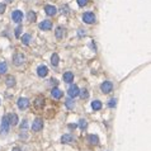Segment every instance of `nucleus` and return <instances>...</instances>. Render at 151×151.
I'll return each mask as SVG.
<instances>
[{
  "label": "nucleus",
  "mask_w": 151,
  "mask_h": 151,
  "mask_svg": "<svg viewBox=\"0 0 151 151\" xmlns=\"http://www.w3.org/2000/svg\"><path fill=\"white\" fill-rule=\"evenodd\" d=\"M11 19H13V22H15L19 24V23L23 20V13L20 10H14L13 13H11Z\"/></svg>",
  "instance_id": "obj_8"
},
{
  "label": "nucleus",
  "mask_w": 151,
  "mask_h": 151,
  "mask_svg": "<svg viewBox=\"0 0 151 151\" xmlns=\"http://www.w3.org/2000/svg\"><path fill=\"white\" fill-rule=\"evenodd\" d=\"M91 108H93L94 111H100V109H102V102H100V100H94V102H91Z\"/></svg>",
  "instance_id": "obj_20"
},
{
  "label": "nucleus",
  "mask_w": 151,
  "mask_h": 151,
  "mask_svg": "<svg viewBox=\"0 0 151 151\" xmlns=\"http://www.w3.org/2000/svg\"><path fill=\"white\" fill-rule=\"evenodd\" d=\"M47 74H48V67L46 65H41V66L37 67V75L40 78H46Z\"/></svg>",
  "instance_id": "obj_9"
},
{
  "label": "nucleus",
  "mask_w": 151,
  "mask_h": 151,
  "mask_svg": "<svg viewBox=\"0 0 151 151\" xmlns=\"http://www.w3.org/2000/svg\"><path fill=\"white\" fill-rule=\"evenodd\" d=\"M31 34H23L22 36V43L24 44V46H28L29 42H31Z\"/></svg>",
  "instance_id": "obj_23"
},
{
  "label": "nucleus",
  "mask_w": 151,
  "mask_h": 151,
  "mask_svg": "<svg viewBox=\"0 0 151 151\" xmlns=\"http://www.w3.org/2000/svg\"><path fill=\"white\" fill-rule=\"evenodd\" d=\"M62 94H64V93H62L58 88H53L51 90V95H52L53 99H60V98L62 97Z\"/></svg>",
  "instance_id": "obj_14"
},
{
  "label": "nucleus",
  "mask_w": 151,
  "mask_h": 151,
  "mask_svg": "<svg viewBox=\"0 0 151 151\" xmlns=\"http://www.w3.org/2000/svg\"><path fill=\"white\" fill-rule=\"evenodd\" d=\"M58 61H60V57H58V55H57V53H53V55L51 56V65H52V66H57Z\"/></svg>",
  "instance_id": "obj_22"
},
{
  "label": "nucleus",
  "mask_w": 151,
  "mask_h": 151,
  "mask_svg": "<svg viewBox=\"0 0 151 151\" xmlns=\"http://www.w3.org/2000/svg\"><path fill=\"white\" fill-rule=\"evenodd\" d=\"M76 127H78V124H72V123L69 124V128H70V130H75Z\"/></svg>",
  "instance_id": "obj_34"
},
{
  "label": "nucleus",
  "mask_w": 151,
  "mask_h": 151,
  "mask_svg": "<svg viewBox=\"0 0 151 151\" xmlns=\"http://www.w3.org/2000/svg\"><path fill=\"white\" fill-rule=\"evenodd\" d=\"M40 29H42V31H50V29L52 28V22L51 20H43V22L40 23Z\"/></svg>",
  "instance_id": "obj_11"
},
{
  "label": "nucleus",
  "mask_w": 151,
  "mask_h": 151,
  "mask_svg": "<svg viewBox=\"0 0 151 151\" xmlns=\"http://www.w3.org/2000/svg\"><path fill=\"white\" fill-rule=\"evenodd\" d=\"M79 127H80L81 130H85V128L88 127V122H87L85 119H80V121H79Z\"/></svg>",
  "instance_id": "obj_28"
},
{
  "label": "nucleus",
  "mask_w": 151,
  "mask_h": 151,
  "mask_svg": "<svg viewBox=\"0 0 151 151\" xmlns=\"http://www.w3.org/2000/svg\"><path fill=\"white\" fill-rule=\"evenodd\" d=\"M43 119L42 118H36L33 121V124H32V130H33L34 132H40L41 130H43Z\"/></svg>",
  "instance_id": "obj_4"
},
{
  "label": "nucleus",
  "mask_w": 151,
  "mask_h": 151,
  "mask_svg": "<svg viewBox=\"0 0 151 151\" xmlns=\"http://www.w3.org/2000/svg\"><path fill=\"white\" fill-rule=\"evenodd\" d=\"M61 142L62 144H71V142H74V137L69 133H66V135H64L61 137Z\"/></svg>",
  "instance_id": "obj_18"
},
{
  "label": "nucleus",
  "mask_w": 151,
  "mask_h": 151,
  "mask_svg": "<svg viewBox=\"0 0 151 151\" xmlns=\"http://www.w3.org/2000/svg\"><path fill=\"white\" fill-rule=\"evenodd\" d=\"M44 11H46L47 15L53 17L56 13H57V9L53 7V5H46V7H44Z\"/></svg>",
  "instance_id": "obj_12"
},
{
  "label": "nucleus",
  "mask_w": 151,
  "mask_h": 151,
  "mask_svg": "<svg viewBox=\"0 0 151 151\" xmlns=\"http://www.w3.org/2000/svg\"><path fill=\"white\" fill-rule=\"evenodd\" d=\"M44 104H46V99H44V97L43 95H38L37 98L34 99V102H33V107H34V109L37 112H41L43 109V107Z\"/></svg>",
  "instance_id": "obj_1"
},
{
  "label": "nucleus",
  "mask_w": 151,
  "mask_h": 151,
  "mask_svg": "<svg viewBox=\"0 0 151 151\" xmlns=\"http://www.w3.org/2000/svg\"><path fill=\"white\" fill-rule=\"evenodd\" d=\"M72 80H74V74L71 72V71H66V72L64 74V81L69 83V84H70Z\"/></svg>",
  "instance_id": "obj_19"
},
{
  "label": "nucleus",
  "mask_w": 151,
  "mask_h": 151,
  "mask_svg": "<svg viewBox=\"0 0 151 151\" xmlns=\"http://www.w3.org/2000/svg\"><path fill=\"white\" fill-rule=\"evenodd\" d=\"M7 1H8V3H11V1H13V0H7Z\"/></svg>",
  "instance_id": "obj_36"
},
{
  "label": "nucleus",
  "mask_w": 151,
  "mask_h": 151,
  "mask_svg": "<svg viewBox=\"0 0 151 151\" xmlns=\"http://www.w3.org/2000/svg\"><path fill=\"white\" fill-rule=\"evenodd\" d=\"M88 141L90 145H99V137H98L97 135H89Z\"/></svg>",
  "instance_id": "obj_17"
},
{
  "label": "nucleus",
  "mask_w": 151,
  "mask_h": 151,
  "mask_svg": "<svg viewBox=\"0 0 151 151\" xmlns=\"http://www.w3.org/2000/svg\"><path fill=\"white\" fill-rule=\"evenodd\" d=\"M112 89H113V84H112V81H104V83H102V85H100V90H102L104 94L111 93Z\"/></svg>",
  "instance_id": "obj_6"
},
{
  "label": "nucleus",
  "mask_w": 151,
  "mask_h": 151,
  "mask_svg": "<svg viewBox=\"0 0 151 151\" xmlns=\"http://www.w3.org/2000/svg\"><path fill=\"white\" fill-rule=\"evenodd\" d=\"M79 36H85V29H79Z\"/></svg>",
  "instance_id": "obj_33"
},
{
  "label": "nucleus",
  "mask_w": 151,
  "mask_h": 151,
  "mask_svg": "<svg viewBox=\"0 0 151 151\" xmlns=\"http://www.w3.org/2000/svg\"><path fill=\"white\" fill-rule=\"evenodd\" d=\"M17 105H18V108L19 109H27L29 107V99L28 98H19L18 99V102H17Z\"/></svg>",
  "instance_id": "obj_7"
},
{
  "label": "nucleus",
  "mask_w": 151,
  "mask_h": 151,
  "mask_svg": "<svg viewBox=\"0 0 151 151\" xmlns=\"http://www.w3.org/2000/svg\"><path fill=\"white\" fill-rule=\"evenodd\" d=\"M79 91H80V89L78 88V85H71V87L69 88V90H67V93H69V97L70 98H75V97H78L79 95Z\"/></svg>",
  "instance_id": "obj_10"
},
{
  "label": "nucleus",
  "mask_w": 151,
  "mask_h": 151,
  "mask_svg": "<svg viewBox=\"0 0 151 151\" xmlns=\"http://www.w3.org/2000/svg\"><path fill=\"white\" fill-rule=\"evenodd\" d=\"M79 4V7H85V5L88 4V0H76Z\"/></svg>",
  "instance_id": "obj_30"
},
{
  "label": "nucleus",
  "mask_w": 151,
  "mask_h": 151,
  "mask_svg": "<svg viewBox=\"0 0 151 151\" xmlns=\"http://www.w3.org/2000/svg\"><path fill=\"white\" fill-rule=\"evenodd\" d=\"M83 20H84L87 24H93L95 22V15L91 11H87V13L83 14Z\"/></svg>",
  "instance_id": "obj_5"
},
{
  "label": "nucleus",
  "mask_w": 151,
  "mask_h": 151,
  "mask_svg": "<svg viewBox=\"0 0 151 151\" xmlns=\"http://www.w3.org/2000/svg\"><path fill=\"white\" fill-rule=\"evenodd\" d=\"M8 71V65H7V62H4V61H1L0 62V74H5Z\"/></svg>",
  "instance_id": "obj_24"
},
{
  "label": "nucleus",
  "mask_w": 151,
  "mask_h": 151,
  "mask_svg": "<svg viewBox=\"0 0 151 151\" xmlns=\"http://www.w3.org/2000/svg\"><path fill=\"white\" fill-rule=\"evenodd\" d=\"M26 61V56L23 55V53H14L13 56V64L15 65V66H20V65H23Z\"/></svg>",
  "instance_id": "obj_2"
},
{
  "label": "nucleus",
  "mask_w": 151,
  "mask_h": 151,
  "mask_svg": "<svg viewBox=\"0 0 151 151\" xmlns=\"http://www.w3.org/2000/svg\"><path fill=\"white\" fill-rule=\"evenodd\" d=\"M55 34H56V38L57 40H62L65 36V28H62V27H57L55 31Z\"/></svg>",
  "instance_id": "obj_16"
},
{
  "label": "nucleus",
  "mask_w": 151,
  "mask_h": 151,
  "mask_svg": "<svg viewBox=\"0 0 151 151\" xmlns=\"http://www.w3.org/2000/svg\"><path fill=\"white\" fill-rule=\"evenodd\" d=\"M11 151H22V150H20V149H19V147H14V149H13V150H11Z\"/></svg>",
  "instance_id": "obj_35"
},
{
  "label": "nucleus",
  "mask_w": 151,
  "mask_h": 151,
  "mask_svg": "<svg viewBox=\"0 0 151 151\" xmlns=\"http://www.w3.org/2000/svg\"><path fill=\"white\" fill-rule=\"evenodd\" d=\"M79 95L81 97V99H88L89 98V93L87 89H81V90L79 91Z\"/></svg>",
  "instance_id": "obj_26"
},
{
  "label": "nucleus",
  "mask_w": 151,
  "mask_h": 151,
  "mask_svg": "<svg viewBox=\"0 0 151 151\" xmlns=\"http://www.w3.org/2000/svg\"><path fill=\"white\" fill-rule=\"evenodd\" d=\"M23 31V27L22 26H18L15 28V37H20V33H22Z\"/></svg>",
  "instance_id": "obj_29"
},
{
  "label": "nucleus",
  "mask_w": 151,
  "mask_h": 151,
  "mask_svg": "<svg viewBox=\"0 0 151 151\" xmlns=\"http://www.w3.org/2000/svg\"><path fill=\"white\" fill-rule=\"evenodd\" d=\"M5 9H7V5L4 3H0V13H4Z\"/></svg>",
  "instance_id": "obj_31"
},
{
  "label": "nucleus",
  "mask_w": 151,
  "mask_h": 151,
  "mask_svg": "<svg viewBox=\"0 0 151 151\" xmlns=\"http://www.w3.org/2000/svg\"><path fill=\"white\" fill-rule=\"evenodd\" d=\"M9 128H10V124H9V119H8V115H4L1 119V127H0V131L1 133L7 135L9 132Z\"/></svg>",
  "instance_id": "obj_3"
},
{
  "label": "nucleus",
  "mask_w": 151,
  "mask_h": 151,
  "mask_svg": "<svg viewBox=\"0 0 151 151\" xmlns=\"http://www.w3.org/2000/svg\"><path fill=\"white\" fill-rule=\"evenodd\" d=\"M5 85H7L8 88H13L14 85H15V78L11 75L7 76V79H5Z\"/></svg>",
  "instance_id": "obj_15"
},
{
  "label": "nucleus",
  "mask_w": 151,
  "mask_h": 151,
  "mask_svg": "<svg viewBox=\"0 0 151 151\" xmlns=\"http://www.w3.org/2000/svg\"><path fill=\"white\" fill-rule=\"evenodd\" d=\"M20 130H22V131L23 130H24V131L27 130V121H23V123L20 124Z\"/></svg>",
  "instance_id": "obj_32"
},
{
  "label": "nucleus",
  "mask_w": 151,
  "mask_h": 151,
  "mask_svg": "<svg viewBox=\"0 0 151 151\" xmlns=\"http://www.w3.org/2000/svg\"><path fill=\"white\" fill-rule=\"evenodd\" d=\"M27 18H28L29 22H36V19H37V14H36L34 11H29Z\"/></svg>",
  "instance_id": "obj_25"
},
{
  "label": "nucleus",
  "mask_w": 151,
  "mask_h": 151,
  "mask_svg": "<svg viewBox=\"0 0 151 151\" xmlns=\"http://www.w3.org/2000/svg\"><path fill=\"white\" fill-rule=\"evenodd\" d=\"M65 105H66L67 109H74V107H75V103H74L72 98H67V99L65 100Z\"/></svg>",
  "instance_id": "obj_21"
},
{
  "label": "nucleus",
  "mask_w": 151,
  "mask_h": 151,
  "mask_svg": "<svg viewBox=\"0 0 151 151\" xmlns=\"http://www.w3.org/2000/svg\"><path fill=\"white\" fill-rule=\"evenodd\" d=\"M8 119H9V124L10 126H17L18 124V115L15 113L8 114Z\"/></svg>",
  "instance_id": "obj_13"
},
{
  "label": "nucleus",
  "mask_w": 151,
  "mask_h": 151,
  "mask_svg": "<svg viewBox=\"0 0 151 151\" xmlns=\"http://www.w3.org/2000/svg\"><path fill=\"white\" fill-rule=\"evenodd\" d=\"M115 105H117V99H115V98H112V99L108 100V107L109 108H114Z\"/></svg>",
  "instance_id": "obj_27"
}]
</instances>
